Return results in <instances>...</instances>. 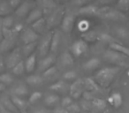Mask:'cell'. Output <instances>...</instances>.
<instances>
[{
    "label": "cell",
    "mask_w": 129,
    "mask_h": 113,
    "mask_svg": "<svg viewBox=\"0 0 129 113\" xmlns=\"http://www.w3.org/2000/svg\"><path fill=\"white\" fill-rule=\"evenodd\" d=\"M12 12H13V9H12L8 1H1L0 2V17L9 16V14Z\"/></svg>",
    "instance_id": "4dcf8cb0"
},
{
    "label": "cell",
    "mask_w": 129,
    "mask_h": 113,
    "mask_svg": "<svg viewBox=\"0 0 129 113\" xmlns=\"http://www.w3.org/2000/svg\"><path fill=\"white\" fill-rule=\"evenodd\" d=\"M108 102L115 109H118L123 103V97L119 92H113L107 99Z\"/></svg>",
    "instance_id": "5bb4252c"
},
{
    "label": "cell",
    "mask_w": 129,
    "mask_h": 113,
    "mask_svg": "<svg viewBox=\"0 0 129 113\" xmlns=\"http://www.w3.org/2000/svg\"><path fill=\"white\" fill-rule=\"evenodd\" d=\"M104 57L109 62L122 65H125V59L126 58L125 55H123V54L119 53L118 51H115L113 50H111V49H109V50H107L104 52Z\"/></svg>",
    "instance_id": "5b68a950"
},
{
    "label": "cell",
    "mask_w": 129,
    "mask_h": 113,
    "mask_svg": "<svg viewBox=\"0 0 129 113\" xmlns=\"http://www.w3.org/2000/svg\"><path fill=\"white\" fill-rule=\"evenodd\" d=\"M3 39V22L2 18H0V40Z\"/></svg>",
    "instance_id": "f907efd6"
},
{
    "label": "cell",
    "mask_w": 129,
    "mask_h": 113,
    "mask_svg": "<svg viewBox=\"0 0 129 113\" xmlns=\"http://www.w3.org/2000/svg\"><path fill=\"white\" fill-rule=\"evenodd\" d=\"M52 33H48L38 44V54L42 58L48 56L50 51V43H51Z\"/></svg>",
    "instance_id": "8992f818"
},
{
    "label": "cell",
    "mask_w": 129,
    "mask_h": 113,
    "mask_svg": "<svg viewBox=\"0 0 129 113\" xmlns=\"http://www.w3.org/2000/svg\"><path fill=\"white\" fill-rule=\"evenodd\" d=\"M100 66V59L97 58H92L83 64V68L87 71H95Z\"/></svg>",
    "instance_id": "7402d4cb"
},
{
    "label": "cell",
    "mask_w": 129,
    "mask_h": 113,
    "mask_svg": "<svg viewBox=\"0 0 129 113\" xmlns=\"http://www.w3.org/2000/svg\"><path fill=\"white\" fill-rule=\"evenodd\" d=\"M81 37H82L83 41H85L86 43H93V42L96 41L97 39H99V34L95 31L88 30L85 33H82Z\"/></svg>",
    "instance_id": "4316f807"
},
{
    "label": "cell",
    "mask_w": 129,
    "mask_h": 113,
    "mask_svg": "<svg viewBox=\"0 0 129 113\" xmlns=\"http://www.w3.org/2000/svg\"><path fill=\"white\" fill-rule=\"evenodd\" d=\"M41 18H43V11L38 9V8H34L29 13V14L27 15V18H26V22L27 24H31L32 25L33 23L37 21Z\"/></svg>",
    "instance_id": "2e32d148"
},
{
    "label": "cell",
    "mask_w": 129,
    "mask_h": 113,
    "mask_svg": "<svg viewBox=\"0 0 129 113\" xmlns=\"http://www.w3.org/2000/svg\"><path fill=\"white\" fill-rule=\"evenodd\" d=\"M23 25H22L21 23H18V24H15V26L13 27V32L15 33V34H19L20 32H21L22 30H23Z\"/></svg>",
    "instance_id": "7dc6e473"
},
{
    "label": "cell",
    "mask_w": 129,
    "mask_h": 113,
    "mask_svg": "<svg viewBox=\"0 0 129 113\" xmlns=\"http://www.w3.org/2000/svg\"><path fill=\"white\" fill-rule=\"evenodd\" d=\"M42 96H43V95H42L41 92H39V91L33 92L30 95V96H29L28 102L29 103H35V102H36L37 101H39L40 99L42 98Z\"/></svg>",
    "instance_id": "b9f144b4"
},
{
    "label": "cell",
    "mask_w": 129,
    "mask_h": 113,
    "mask_svg": "<svg viewBox=\"0 0 129 113\" xmlns=\"http://www.w3.org/2000/svg\"><path fill=\"white\" fill-rule=\"evenodd\" d=\"M38 43L37 42L32 43H28V44H24L23 47L21 48V53L22 56L24 57H29L30 55H32L33 53H35V50L37 47Z\"/></svg>",
    "instance_id": "d4e9b609"
},
{
    "label": "cell",
    "mask_w": 129,
    "mask_h": 113,
    "mask_svg": "<svg viewBox=\"0 0 129 113\" xmlns=\"http://www.w3.org/2000/svg\"><path fill=\"white\" fill-rule=\"evenodd\" d=\"M50 89L55 92H60V93H64V92L67 91L68 89V86L64 81H58L57 82L53 83L51 86L50 87Z\"/></svg>",
    "instance_id": "83f0119b"
},
{
    "label": "cell",
    "mask_w": 129,
    "mask_h": 113,
    "mask_svg": "<svg viewBox=\"0 0 129 113\" xmlns=\"http://www.w3.org/2000/svg\"><path fill=\"white\" fill-rule=\"evenodd\" d=\"M90 27V24L88 20H82L78 23V29L82 33H85L87 31H88V28Z\"/></svg>",
    "instance_id": "f35d334b"
},
{
    "label": "cell",
    "mask_w": 129,
    "mask_h": 113,
    "mask_svg": "<svg viewBox=\"0 0 129 113\" xmlns=\"http://www.w3.org/2000/svg\"><path fill=\"white\" fill-rule=\"evenodd\" d=\"M20 113H27V110H26V111H23V112H20Z\"/></svg>",
    "instance_id": "11a10c76"
},
{
    "label": "cell",
    "mask_w": 129,
    "mask_h": 113,
    "mask_svg": "<svg viewBox=\"0 0 129 113\" xmlns=\"http://www.w3.org/2000/svg\"><path fill=\"white\" fill-rule=\"evenodd\" d=\"M127 75H128V76H129V71H128V72H127Z\"/></svg>",
    "instance_id": "9f6ffc18"
},
{
    "label": "cell",
    "mask_w": 129,
    "mask_h": 113,
    "mask_svg": "<svg viewBox=\"0 0 129 113\" xmlns=\"http://www.w3.org/2000/svg\"><path fill=\"white\" fill-rule=\"evenodd\" d=\"M5 65H5V61L3 60V58H1V57H0V72L4 70Z\"/></svg>",
    "instance_id": "816d5d0a"
},
{
    "label": "cell",
    "mask_w": 129,
    "mask_h": 113,
    "mask_svg": "<svg viewBox=\"0 0 129 113\" xmlns=\"http://www.w3.org/2000/svg\"><path fill=\"white\" fill-rule=\"evenodd\" d=\"M0 113H13V112H10L8 111L7 109H6L2 105H0Z\"/></svg>",
    "instance_id": "f5cc1de1"
},
{
    "label": "cell",
    "mask_w": 129,
    "mask_h": 113,
    "mask_svg": "<svg viewBox=\"0 0 129 113\" xmlns=\"http://www.w3.org/2000/svg\"><path fill=\"white\" fill-rule=\"evenodd\" d=\"M36 65V53H33L29 57H27L25 61L26 72H32L35 70Z\"/></svg>",
    "instance_id": "603a6c76"
},
{
    "label": "cell",
    "mask_w": 129,
    "mask_h": 113,
    "mask_svg": "<svg viewBox=\"0 0 129 113\" xmlns=\"http://www.w3.org/2000/svg\"><path fill=\"white\" fill-rule=\"evenodd\" d=\"M99 7L96 5H86V6H81L79 9V13L81 15H96Z\"/></svg>",
    "instance_id": "e0dca14e"
},
{
    "label": "cell",
    "mask_w": 129,
    "mask_h": 113,
    "mask_svg": "<svg viewBox=\"0 0 129 113\" xmlns=\"http://www.w3.org/2000/svg\"><path fill=\"white\" fill-rule=\"evenodd\" d=\"M83 84H84V88L86 89L87 92L89 93H93V92L98 91L99 90V86L95 81L92 78H86L83 81Z\"/></svg>",
    "instance_id": "ffe728a7"
},
{
    "label": "cell",
    "mask_w": 129,
    "mask_h": 113,
    "mask_svg": "<svg viewBox=\"0 0 129 113\" xmlns=\"http://www.w3.org/2000/svg\"><path fill=\"white\" fill-rule=\"evenodd\" d=\"M117 8L118 11H128L129 0H119L117 3Z\"/></svg>",
    "instance_id": "ab89813d"
},
{
    "label": "cell",
    "mask_w": 129,
    "mask_h": 113,
    "mask_svg": "<svg viewBox=\"0 0 129 113\" xmlns=\"http://www.w3.org/2000/svg\"><path fill=\"white\" fill-rule=\"evenodd\" d=\"M12 71H13V73L15 74V75H17V76L22 75V74L24 73V72L26 71L25 62H24L23 60H22V61H20V63L17 64V65H15L13 69H12Z\"/></svg>",
    "instance_id": "d590c367"
},
{
    "label": "cell",
    "mask_w": 129,
    "mask_h": 113,
    "mask_svg": "<svg viewBox=\"0 0 129 113\" xmlns=\"http://www.w3.org/2000/svg\"><path fill=\"white\" fill-rule=\"evenodd\" d=\"M71 54L75 58H79L83 54H85L88 50V43L83 41L82 39L76 40L73 43L70 47Z\"/></svg>",
    "instance_id": "277c9868"
},
{
    "label": "cell",
    "mask_w": 129,
    "mask_h": 113,
    "mask_svg": "<svg viewBox=\"0 0 129 113\" xmlns=\"http://www.w3.org/2000/svg\"><path fill=\"white\" fill-rule=\"evenodd\" d=\"M109 49L119 52V53L125 55V57H129V48L125 47L122 43H111L109 44Z\"/></svg>",
    "instance_id": "484cf974"
},
{
    "label": "cell",
    "mask_w": 129,
    "mask_h": 113,
    "mask_svg": "<svg viewBox=\"0 0 129 113\" xmlns=\"http://www.w3.org/2000/svg\"><path fill=\"white\" fill-rule=\"evenodd\" d=\"M64 12L63 8H58L55 11L51 12L50 15L49 16L47 21V27H53L57 26L58 23L62 22V20L64 16Z\"/></svg>",
    "instance_id": "52a82bcc"
},
{
    "label": "cell",
    "mask_w": 129,
    "mask_h": 113,
    "mask_svg": "<svg viewBox=\"0 0 129 113\" xmlns=\"http://www.w3.org/2000/svg\"><path fill=\"white\" fill-rule=\"evenodd\" d=\"M39 34L36 33L32 28H26L23 30L21 34V41L24 44H28V43H36L37 42Z\"/></svg>",
    "instance_id": "30bf717a"
},
{
    "label": "cell",
    "mask_w": 129,
    "mask_h": 113,
    "mask_svg": "<svg viewBox=\"0 0 129 113\" xmlns=\"http://www.w3.org/2000/svg\"><path fill=\"white\" fill-rule=\"evenodd\" d=\"M61 42V34L58 30H55L52 32L51 43H50V51L55 53L57 50Z\"/></svg>",
    "instance_id": "ac0fdd59"
},
{
    "label": "cell",
    "mask_w": 129,
    "mask_h": 113,
    "mask_svg": "<svg viewBox=\"0 0 129 113\" xmlns=\"http://www.w3.org/2000/svg\"><path fill=\"white\" fill-rule=\"evenodd\" d=\"M6 86H5L4 84H2V83L0 82V93H1V92H3V91H5V90H6Z\"/></svg>",
    "instance_id": "db71d44e"
},
{
    "label": "cell",
    "mask_w": 129,
    "mask_h": 113,
    "mask_svg": "<svg viewBox=\"0 0 129 113\" xmlns=\"http://www.w3.org/2000/svg\"><path fill=\"white\" fill-rule=\"evenodd\" d=\"M55 63V56L48 55L45 58H41V60L38 63V70L41 72H44L50 67L53 66V64Z\"/></svg>",
    "instance_id": "7c38bea8"
},
{
    "label": "cell",
    "mask_w": 129,
    "mask_h": 113,
    "mask_svg": "<svg viewBox=\"0 0 129 113\" xmlns=\"http://www.w3.org/2000/svg\"><path fill=\"white\" fill-rule=\"evenodd\" d=\"M96 15L99 17H102V18L109 19V20H122L125 19V15L120 11L112 9L111 6H108L99 7L98 11L96 13Z\"/></svg>",
    "instance_id": "7a4b0ae2"
},
{
    "label": "cell",
    "mask_w": 129,
    "mask_h": 113,
    "mask_svg": "<svg viewBox=\"0 0 129 113\" xmlns=\"http://www.w3.org/2000/svg\"><path fill=\"white\" fill-rule=\"evenodd\" d=\"M75 21V17L72 14H66L61 22V28L66 34H70L73 31Z\"/></svg>",
    "instance_id": "9c48e42d"
},
{
    "label": "cell",
    "mask_w": 129,
    "mask_h": 113,
    "mask_svg": "<svg viewBox=\"0 0 129 113\" xmlns=\"http://www.w3.org/2000/svg\"><path fill=\"white\" fill-rule=\"evenodd\" d=\"M99 39L102 40L103 42H105L108 43L109 44L111 43H120V42L118 39H116L113 36L110 35L109 34H106V33H102V34H99Z\"/></svg>",
    "instance_id": "836d02e7"
},
{
    "label": "cell",
    "mask_w": 129,
    "mask_h": 113,
    "mask_svg": "<svg viewBox=\"0 0 129 113\" xmlns=\"http://www.w3.org/2000/svg\"><path fill=\"white\" fill-rule=\"evenodd\" d=\"M57 72V68L53 65V66L50 67L49 69H47L46 71L43 72V78H50L52 76H54Z\"/></svg>",
    "instance_id": "60d3db41"
},
{
    "label": "cell",
    "mask_w": 129,
    "mask_h": 113,
    "mask_svg": "<svg viewBox=\"0 0 129 113\" xmlns=\"http://www.w3.org/2000/svg\"><path fill=\"white\" fill-rule=\"evenodd\" d=\"M20 61H22L21 49L17 47V48H14L9 52L6 60H5V65H6V68L13 69Z\"/></svg>",
    "instance_id": "3957f363"
},
{
    "label": "cell",
    "mask_w": 129,
    "mask_h": 113,
    "mask_svg": "<svg viewBox=\"0 0 129 113\" xmlns=\"http://www.w3.org/2000/svg\"><path fill=\"white\" fill-rule=\"evenodd\" d=\"M0 105H2L6 109L13 113H20V111L17 109L15 105L13 104L11 97L8 95H2L0 97Z\"/></svg>",
    "instance_id": "4fadbf2b"
},
{
    "label": "cell",
    "mask_w": 129,
    "mask_h": 113,
    "mask_svg": "<svg viewBox=\"0 0 129 113\" xmlns=\"http://www.w3.org/2000/svg\"><path fill=\"white\" fill-rule=\"evenodd\" d=\"M64 78L67 81H74L77 78V73L74 71H68V72H64Z\"/></svg>",
    "instance_id": "ee69618b"
},
{
    "label": "cell",
    "mask_w": 129,
    "mask_h": 113,
    "mask_svg": "<svg viewBox=\"0 0 129 113\" xmlns=\"http://www.w3.org/2000/svg\"><path fill=\"white\" fill-rule=\"evenodd\" d=\"M11 99L13 101V104L15 105V107L17 108L20 112H23V111H26L27 109V106H28V102H27L26 100L22 99V97H19L16 96V95H12Z\"/></svg>",
    "instance_id": "9a60e30c"
},
{
    "label": "cell",
    "mask_w": 129,
    "mask_h": 113,
    "mask_svg": "<svg viewBox=\"0 0 129 113\" xmlns=\"http://www.w3.org/2000/svg\"><path fill=\"white\" fill-rule=\"evenodd\" d=\"M53 113H68L66 108L63 107H56L53 109Z\"/></svg>",
    "instance_id": "c3c4849f"
},
{
    "label": "cell",
    "mask_w": 129,
    "mask_h": 113,
    "mask_svg": "<svg viewBox=\"0 0 129 113\" xmlns=\"http://www.w3.org/2000/svg\"><path fill=\"white\" fill-rule=\"evenodd\" d=\"M0 82L4 84L5 86L7 85H11L13 82V77L12 74L8 73V72H4V73L0 74Z\"/></svg>",
    "instance_id": "e575fe53"
},
{
    "label": "cell",
    "mask_w": 129,
    "mask_h": 113,
    "mask_svg": "<svg viewBox=\"0 0 129 113\" xmlns=\"http://www.w3.org/2000/svg\"><path fill=\"white\" fill-rule=\"evenodd\" d=\"M34 9L33 8V4L32 2H29V1H24L20 4V6L15 10V14L18 17H20V18H27V15L29 14L32 10Z\"/></svg>",
    "instance_id": "8fae6325"
},
{
    "label": "cell",
    "mask_w": 129,
    "mask_h": 113,
    "mask_svg": "<svg viewBox=\"0 0 129 113\" xmlns=\"http://www.w3.org/2000/svg\"><path fill=\"white\" fill-rule=\"evenodd\" d=\"M116 34L122 39H129V29L125 27H118L116 29Z\"/></svg>",
    "instance_id": "8d00e7d4"
},
{
    "label": "cell",
    "mask_w": 129,
    "mask_h": 113,
    "mask_svg": "<svg viewBox=\"0 0 129 113\" xmlns=\"http://www.w3.org/2000/svg\"><path fill=\"white\" fill-rule=\"evenodd\" d=\"M27 84L31 85V86H37L43 83V78L40 75H36V74H33V75H29L26 79Z\"/></svg>",
    "instance_id": "d6a6232c"
},
{
    "label": "cell",
    "mask_w": 129,
    "mask_h": 113,
    "mask_svg": "<svg viewBox=\"0 0 129 113\" xmlns=\"http://www.w3.org/2000/svg\"><path fill=\"white\" fill-rule=\"evenodd\" d=\"M61 107L63 108H67L69 105H71V104L73 103V99L71 96H66L64 97V98L61 99Z\"/></svg>",
    "instance_id": "f6af8a7d"
},
{
    "label": "cell",
    "mask_w": 129,
    "mask_h": 113,
    "mask_svg": "<svg viewBox=\"0 0 129 113\" xmlns=\"http://www.w3.org/2000/svg\"><path fill=\"white\" fill-rule=\"evenodd\" d=\"M8 2H9L10 6H11L12 9H15V10H16L22 3L20 0H11V1H8Z\"/></svg>",
    "instance_id": "bcb514c9"
},
{
    "label": "cell",
    "mask_w": 129,
    "mask_h": 113,
    "mask_svg": "<svg viewBox=\"0 0 129 113\" xmlns=\"http://www.w3.org/2000/svg\"><path fill=\"white\" fill-rule=\"evenodd\" d=\"M66 109L68 111V113H80V111H81V108H80L79 104L74 103V102H73L71 105H69Z\"/></svg>",
    "instance_id": "7bdbcfd3"
},
{
    "label": "cell",
    "mask_w": 129,
    "mask_h": 113,
    "mask_svg": "<svg viewBox=\"0 0 129 113\" xmlns=\"http://www.w3.org/2000/svg\"><path fill=\"white\" fill-rule=\"evenodd\" d=\"M2 22H3V27L4 28H8V29H12L14 25V21H13V18L12 16H6L4 17L2 19Z\"/></svg>",
    "instance_id": "74e56055"
},
{
    "label": "cell",
    "mask_w": 129,
    "mask_h": 113,
    "mask_svg": "<svg viewBox=\"0 0 129 113\" xmlns=\"http://www.w3.org/2000/svg\"><path fill=\"white\" fill-rule=\"evenodd\" d=\"M91 106L92 108H95L97 110H104V109H106V106H107V103L104 100L100 98H93V100L91 101Z\"/></svg>",
    "instance_id": "1f68e13d"
},
{
    "label": "cell",
    "mask_w": 129,
    "mask_h": 113,
    "mask_svg": "<svg viewBox=\"0 0 129 113\" xmlns=\"http://www.w3.org/2000/svg\"><path fill=\"white\" fill-rule=\"evenodd\" d=\"M28 94V88L26 84H19L13 89V95L19 97H22Z\"/></svg>",
    "instance_id": "f1b7e54d"
},
{
    "label": "cell",
    "mask_w": 129,
    "mask_h": 113,
    "mask_svg": "<svg viewBox=\"0 0 129 113\" xmlns=\"http://www.w3.org/2000/svg\"><path fill=\"white\" fill-rule=\"evenodd\" d=\"M69 92H70V95L72 98L79 99L84 93V84H83L82 80H76L70 86Z\"/></svg>",
    "instance_id": "ba28073f"
},
{
    "label": "cell",
    "mask_w": 129,
    "mask_h": 113,
    "mask_svg": "<svg viewBox=\"0 0 129 113\" xmlns=\"http://www.w3.org/2000/svg\"><path fill=\"white\" fill-rule=\"evenodd\" d=\"M59 102H60V97L57 95H55V94L49 95L44 98L45 105L49 106V107H55V106L57 105Z\"/></svg>",
    "instance_id": "f546056e"
},
{
    "label": "cell",
    "mask_w": 129,
    "mask_h": 113,
    "mask_svg": "<svg viewBox=\"0 0 129 113\" xmlns=\"http://www.w3.org/2000/svg\"><path fill=\"white\" fill-rule=\"evenodd\" d=\"M31 27H32L31 28H32L36 33H37L38 34H42V33H43L44 28L47 27L46 19L41 18L40 20H38L37 21H36L35 23H33L32 25H31Z\"/></svg>",
    "instance_id": "cb8c5ba5"
},
{
    "label": "cell",
    "mask_w": 129,
    "mask_h": 113,
    "mask_svg": "<svg viewBox=\"0 0 129 113\" xmlns=\"http://www.w3.org/2000/svg\"><path fill=\"white\" fill-rule=\"evenodd\" d=\"M119 66L113 67H104V68L99 70L95 75V81L98 84L99 87L102 88H108L114 81L117 74L119 72Z\"/></svg>",
    "instance_id": "6da1fadb"
},
{
    "label": "cell",
    "mask_w": 129,
    "mask_h": 113,
    "mask_svg": "<svg viewBox=\"0 0 129 113\" xmlns=\"http://www.w3.org/2000/svg\"><path fill=\"white\" fill-rule=\"evenodd\" d=\"M15 44V37L3 38L0 43V51H8L13 50Z\"/></svg>",
    "instance_id": "d6986e66"
},
{
    "label": "cell",
    "mask_w": 129,
    "mask_h": 113,
    "mask_svg": "<svg viewBox=\"0 0 129 113\" xmlns=\"http://www.w3.org/2000/svg\"><path fill=\"white\" fill-rule=\"evenodd\" d=\"M60 63L63 66L69 67L74 65V56L69 51H64L60 56Z\"/></svg>",
    "instance_id": "44dd1931"
},
{
    "label": "cell",
    "mask_w": 129,
    "mask_h": 113,
    "mask_svg": "<svg viewBox=\"0 0 129 113\" xmlns=\"http://www.w3.org/2000/svg\"><path fill=\"white\" fill-rule=\"evenodd\" d=\"M32 113H51V112H50V110H49V109L41 108V109H36V110H34Z\"/></svg>",
    "instance_id": "681fc988"
}]
</instances>
